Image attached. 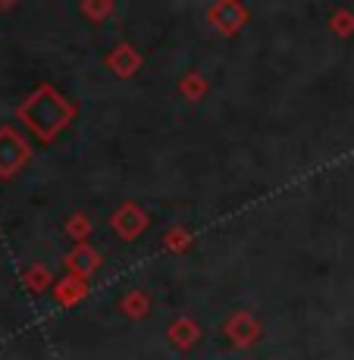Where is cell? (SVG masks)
Segmentation results:
<instances>
[{"label":"cell","instance_id":"cell-1","mask_svg":"<svg viewBox=\"0 0 354 360\" xmlns=\"http://www.w3.org/2000/svg\"><path fill=\"white\" fill-rule=\"evenodd\" d=\"M72 116H75V107L53 85H38L29 98L19 103V120L47 144L72 122Z\"/></svg>","mask_w":354,"mask_h":360},{"label":"cell","instance_id":"cell-2","mask_svg":"<svg viewBox=\"0 0 354 360\" xmlns=\"http://www.w3.org/2000/svg\"><path fill=\"white\" fill-rule=\"evenodd\" d=\"M29 160H32L29 141H25L13 126L0 129V176L10 179L13 172H19Z\"/></svg>","mask_w":354,"mask_h":360},{"label":"cell","instance_id":"cell-3","mask_svg":"<svg viewBox=\"0 0 354 360\" xmlns=\"http://www.w3.org/2000/svg\"><path fill=\"white\" fill-rule=\"evenodd\" d=\"M210 22L217 25L220 32H226V34H235L241 29V25L248 22V10L239 4V0H220L217 6H210Z\"/></svg>","mask_w":354,"mask_h":360},{"label":"cell","instance_id":"cell-4","mask_svg":"<svg viewBox=\"0 0 354 360\" xmlns=\"http://www.w3.org/2000/svg\"><path fill=\"white\" fill-rule=\"evenodd\" d=\"M144 226H148V217H144V210L138 204H122L113 217V229L122 238H138L144 232Z\"/></svg>","mask_w":354,"mask_h":360},{"label":"cell","instance_id":"cell-5","mask_svg":"<svg viewBox=\"0 0 354 360\" xmlns=\"http://www.w3.org/2000/svg\"><path fill=\"white\" fill-rule=\"evenodd\" d=\"M107 66L113 69V72L120 75V79H129V75H135V72H138V66H141V57H138L135 47L122 41V44L107 57Z\"/></svg>","mask_w":354,"mask_h":360},{"label":"cell","instance_id":"cell-6","mask_svg":"<svg viewBox=\"0 0 354 360\" xmlns=\"http://www.w3.org/2000/svg\"><path fill=\"white\" fill-rule=\"evenodd\" d=\"M97 254L91 251L88 245H79L72 254H69V266H72V273H79V276H91L94 269H97Z\"/></svg>","mask_w":354,"mask_h":360},{"label":"cell","instance_id":"cell-7","mask_svg":"<svg viewBox=\"0 0 354 360\" xmlns=\"http://www.w3.org/2000/svg\"><path fill=\"white\" fill-rule=\"evenodd\" d=\"M329 29L339 34V38H351L354 34V13L348 10H336L329 16Z\"/></svg>","mask_w":354,"mask_h":360},{"label":"cell","instance_id":"cell-8","mask_svg":"<svg viewBox=\"0 0 354 360\" xmlns=\"http://www.w3.org/2000/svg\"><path fill=\"white\" fill-rule=\"evenodd\" d=\"M82 13L88 19H94V22H101V19H107L113 13V0H82Z\"/></svg>","mask_w":354,"mask_h":360},{"label":"cell","instance_id":"cell-9","mask_svg":"<svg viewBox=\"0 0 354 360\" xmlns=\"http://www.w3.org/2000/svg\"><path fill=\"white\" fill-rule=\"evenodd\" d=\"M182 91H185V98L198 101V98H204V94H207V82L201 79L198 72H191V75H185V79H182Z\"/></svg>","mask_w":354,"mask_h":360},{"label":"cell","instance_id":"cell-10","mask_svg":"<svg viewBox=\"0 0 354 360\" xmlns=\"http://www.w3.org/2000/svg\"><path fill=\"white\" fill-rule=\"evenodd\" d=\"M82 295H85V285H82V282L79 279H69V282H63V288H60V301H63V304H69V301H72V297H82Z\"/></svg>","mask_w":354,"mask_h":360},{"label":"cell","instance_id":"cell-11","mask_svg":"<svg viewBox=\"0 0 354 360\" xmlns=\"http://www.w3.org/2000/svg\"><path fill=\"white\" fill-rule=\"evenodd\" d=\"M85 229H88V223H85V217L79 213V217L69 223V232H72V235H85Z\"/></svg>","mask_w":354,"mask_h":360},{"label":"cell","instance_id":"cell-12","mask_svg":"<svg viewBox=\"0 0 354 360\" xmlns=\"http://www.w3.org/2000/svg\"><path fill=\"white\" fill-rule=\"evenodd\" d=\"M0 4H13V0H0Z\"/></svg>","mask_w":354,"mask_h":360}]
</instances>
